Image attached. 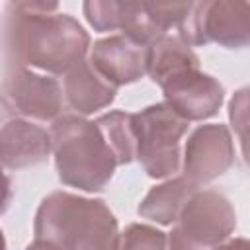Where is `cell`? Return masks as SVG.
<instances>
[{
    "mask_svg": "<svg viewBox=\"0 0 250 250\" xmlns=\"http://www.w3.org/2000/svg\"><path fill=\"white\" fill-rule=\"evenodd\" d=\"M119 227L104 199L53 191L37 207L31 248H117Z\"/></svg>",
    "mask_w": 250,
    "mask_h": 250,
    "instance_id": "1",
    "label": "cell"
},
{
    "mask_svg": "<svg viewBox=\"0 0 250 250\" xmlns=\"http://www.w3.org/2000/svg\"><path fill=\"white\" fill-rule=\"evenodd\" d=\"M8 43L20 66L64 74L90 51L88 31L68 14L10 12Z\"/></svg>",
    "mask_w": 250,
    "mask_h": 250,
    "instance_id": "2",
    "label": "cell"
},
{
    "mask_svg": "<svg viewBox=\"0 0 250 250\" xmlns=\"http://www.w3.org/2000/svg\"><path fill=\"white\" fill-rule=\"evenodd\" d=\"M61 0H10V12L18 14H55Z\"/></svg>",
    "mask_w": 250,
    "mask_h": 250,
    "instance_id": "20",
    "label": "cell"
},
{
    "mask_svg": "<svg viewBox=\"0 0 250 250\" xmlns=\"http://www.w3.org/2000/svg\"><path fill=\"white\" fill-rule=\"evenodd\" d=\"M51 152L61 184L80 191H104L111 182L117 160L96 121L78 113L51 121Z\"/></svg>",
    "mask_w": 250,
    "mask_h": 250,
    "instance_id": "3",
    "label": "cell"
},
{
    "mask_svg": "<svg viewBox=\"0 0 250 250\" xmlns=\"http://www.w3.org/2000/svg\"><path fill=\"white\" fill-rule=\"evenodd\" d=\"M248 88H240L230 104H229V119H230V125L234 129V133L238 135L240 139V145H242V152H244V145H246V135H244V129H246V115H248Z\"/></svg>",
    "mask_w": 250,
    "mask_h": 250,
    "instance_id": "19",
    "label": "cell"
},
{
    "mask_svg": "<svg viewBox=\"0 0 250 250\" xmlns=\"http://www.w3.org/2000/svg\"><path fill=\"white\" fill-rule=\"evenodd\" d=\"M193 4L195 0H143V10L158 33H168L186 21Z\"/></svg>",
    "mask_w": 250,
    "mask_h": 250,
    "instance_id": "17",
    "label": "cell"
},
{
    "mask_svg": "<svg viewBox=\"0 0 250 250\" xmlns=\"http://www.w3.org/2000/svg\"><path fill=\"white\" fill-rule=\"evenodd\" d=\"M8 100L27 119L53 121L62 111V90L53 74H39L33 68L18 66L8 74Z\"/></svg>",
    "mask_w": 250,
    "mask_h": 250,
    "instance_id": "10",
    "label": "cell"
},
{
    "mask_svg": "<svg viewBox=\"0 0 250 250\" xmlns=\"http://www.w3.org/2000/svg\"><path fill=\"white\" fill-rule=\"evenodd\" d=\"M88 59L92 66L117 88L139 82L146 74V45L121 33L94 41Z\"/></svg>",
    "mask_w": 250,
    "mask_h": 250,
    "instance_id": "11",
    "label": "cell"
},
{
    "mask_svg": "<svg viewBox=\"0 0 250 250\" xmlns=\"http://www.w3.org/2000/svg\"><path fill=\"white\" fill-rule=\"evenodd\" d=\"M82 14L94 31H121L143 45L162 35L146 20L143 0H84Z\"/></svg>",
    "mask_w": 250,
    "mask_h": 250,
    "instance_id": "12",
    "label": "cell"
},
{
    "mask_svg": "<svg viewBox=\"0 0 250 250\" xmlns=\"http://www.w3.org/2000/svg\"><path fill=\"white\" fill-rule=\"evenodd\" d=\"M133 127L137 139L135 160L141 162L148 178L164 180L180 172V141L189 129L186 117L166 102H158L133 113Z\"/></svg>",
    "mask_w": 250,
    "mask_h": 250,
    "instance_id": "4",
    "label": "cell"
},
{
    "mask_svg": "<svg viewBox=\"0 0 250 250\" xmlns=\"http://www.w3.org/2000/svg\"><path fill=\"white\" fill-rule=\"evenodd\" d=\"M62 92L70 109L78 115H92L115 102L117 86L107 82L84 57L62 74Z\"/></svg>",
    "mask_w": 250,
    "mask_h": 250,
    "instance_id": "13",
    "label": "cell"
},
{
    "mask_svg": "<svg viewBox=\"0 0 250 250\" xmlns=\"http://www.w3.org/2000/svg\"><path fill=\"white\" fill-rule=\"evenodd\" d=\"M117 248H166V232L150 225L131 223L119 232Z\"/></svg>",
    "mask_w": 250,
    "mask_h": 250,
    "instance_id": "18",
    "label": "cell"
},
{
    "mask_svg": "<svg viewBox=\"0 0 250 250\" xmlns=\"http://www.w3.org/2000/svg\"><path fill=\"white\" fill-rule=\"evenodd\" d=\"M51 154V135L23 117L0 96V166L21 170L43 164Z\"/></svg>",
    "mask_w": 250,
    "mask_h": 250,
    "instance_id": "8",
    "label": "cell"
},
{
    "mask_svg": "<svg viewBox=\"0 0 250 250\" xmlns=\"http://www.w3.org/2000/svg\"><path fill=\"white\" fill-rule=\"evenodd\" d=\"M12 195H14V191H12V180L4 174V170L0 166V215H4L8 211V207L12 203Z\"/></svg>",
    "mask_w": 250,
    "mask_h": 250,
    "instance_id": "21",
    "label": "cell"
},
{
    "mask_svg": "<svg viewBox=\"0 0 250 250\" xmlns=\"http://www.w3.org/2000/svg\"><path fill=\"white\" fill-rule=\"evenodd\" d=\"M164 102L172 105L188 121H203L219 113L225 102L223 84L199 70L189 66L166 76L160 84Z\"/></svg>",
    "mask_w": 250,
    "mask_h": 250,
    "instance_id": "9",
    "label": "cell"
},
{
    "mask_svg": "<svg viewBox=\"0 0 250 250\" xmlns=\"http://www.w3.org/2000/svg\"><path fill=\"white\" fill-rule=\"evenodd\" d=\"M189 66H199V57L178 33H162L146 45V74L154 84Z\"/></svg>",
    "mask_w": 250,
    "mask_h": 250,
    "instance_id": "15",
    "label": "cell"
},
{
    "mask_svg": "<svg viewBox=\"0 0 250 250\" xmlns=\"http://www.w3.org/2000/svg\"><path fill=\"white\" fill-rule=\"evenodd\" d=\"M195 189H197V186L191 184L184 176L170 178L146 191V195L141 199V203L137 207V213L143 219H148L162 227H172L176 223L184 203Z\"/></svg>",
    "mask_w": 250,
    "mask_h": 250,
    "instance_id": "14",
    "label": "cell"
},
{
    "mask_svg": "<svg viewBox=\"0 0 250 250\" xmlns=\"http://www.w3.org/2000/svg\"><path fill=\"white\" fill-rule=\"evenodd\" d=\"M176 31L191 47L217 43L244 49L250 43V0H195Z\"/></svg>",
    "mask_w": 250,
    "mask_h": 250,
    "instance_id": "6",
    "label": "cell"
},
{
    "mask_svg": "<svg viewBox=\"0 0 250 250\" xmlns=\"http://www.w3.org/2000/svg\"><path fill=\"white\" fill-rule=\"evenodd\" d=\"M234 164V143L227 125L207 123L195 127L184 146L182 176L197 188L211 184Z\"/></svg>",
    "mask_w": 250,
    "mask_h": 250,
    "instance_id": "7",
    "label": "cell"
},
{
    "mask_svg": "<svg viewBox=\"0 0 250 250\" xmlns=\"http://www.w3.org/2000/svg\"><path fill=\"white\" fill-rule=\"evenodd\" d=\"M236 229V211L219 189H195L184 203L166 246L170 248H217Z\"/></svg>",
    "mask_w": 250,
    "mask_h": 250,
    "instance_id": "5",
    "label": "cell"
},
{
    "mask_svg": "<svg viewBox=\"0 0 250 250\" xmlns=\"http://www.w3.org/2000/svg\"><path fill=\"white\" fill-rule=\"evenodd\" d=\"M0 248H6V240H4V232L0 229Z\"/></svg>",
    "mask_w": 250,
    "mask_h": 250,
    "instance_id": "22",
    "label": "cell"
},
{
    "mask_svg": "<svg viewBox=\"0 0 250 250\" xmlns=\"http://www.w3.org/2000/svg\"><path fill=\"white\" fill-rule=\"evenodd\" d=\"M96 125L100 127L105 143L113 150L117 166L131 164L135 160V152H137L133 113L119 111V109L107 111L96 119Z\"/></svg>",
    "mask_w": 250,
    "mask_h": 250,
    "instance_id": "16",
    "label": "cell"
}]
</instances>
